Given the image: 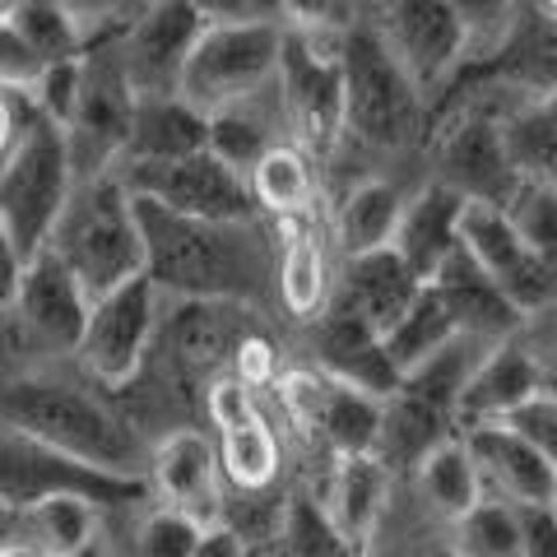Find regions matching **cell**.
Returning <instances> with one entry per match:
<instances>
[{
  "label": "cell",
  "mask_w": 557,
  "mask_h": 557,
  "mask_svg": "<svg viewBox=\"0 0 557 557\" xmlns=\"http://www.w3.org/2000/svg\"><path fill=\"white\" fill-rule=\"evenodd\" d=\"M135 209L145 278L163 298L242 302L274 321V228L265 219H186L153 200H135Z\"/></svg>",
  "instance_id": "cell-1"
},
{
  "label": "cell",
  "mask_w": 557,
  "mask_h": 557,
  "mask_svg": "<svg viewBox=\"0 0 557 557\" xmlns=\"http://www.w3.org/2000/svg\"><path fill=\"white\" fill-rule=\"evenodd\" d=\"M0 428L98 474L149 483L153 442L112 405L108 391H98L79 368L65 372V362L14 372L0 386Z\"/></svg>",
  "instance_id": "cell-2"
},
{
  "label": "cell",
  "mask_w": 557,
  "mask_h": 557,
  "mask_svg": "<svg viewBox=\"0 0 557 557\" xmlns=\"http://www.w3.org/2000/svg\"><path fill=\"white\" fill-rule=\"evenodd\" d=\"M432 131L428 98L395 65L372 20H362L344 38V135L339 153L325 168V186L368 168H409L423 163Z\"/></svg>",
  "instance_id": "cell-3"
},
{
  "label": "cell",
  "mask_w": 557,
  "mask_h": 557,
  "mask_svg": "<svg viewBox=\"0 0 557 557\" xmlns=\"http://www.w3.org/2000/svg\"><path fill=\"white\" fill-rule=\"evenodd\" d=\"M47 251L79 278L89 298H102L145 274V233H139V209L126 182L116 172L75 182L47 237Z\"/></svg>",
  "instance_id": "cell-4"
},
{
  "label": "cell",
  "mask_w": 557,
  "mask_h": 557,
  "mask_svg": "<svg viewBox=\"0 0 557 557\" xmlns=\"http://www.w3.org/2000/svg\"><path fill=\"white\" fill-rule=\"evenodd\" d=\"M423 172L437 186L456 190L465 205L502 209L520 186V172L507 149V131H502V112L479 98L446 94L432 108Z\"/></svg>",
  "instance_id": "cell-5"
},
{
  "label": "cell",
  "mask_w": 557,
  "mask_h": 557,
  "mask_svg": "<svg viewBox=\"0 0 557 557\" xmlns=\"http://www.w3.org/2000/svg\"><path fill=\"white\" fill-rule=\"evenodd\" d=\"M278 47H284V28L270 14L209 20L182 70L177 98L209 121L214 112L233 108V102L270 89L278 79Z\"/></svg>",
  "instance_id": "cell-6"
},
{
  "label": "cell",
  "mask_w": 557,
  "mask_h": 557,
  "mask_svg": "<svg viewBox=\"0 0 557 557\" xmlns=\"http://www.w3.org/2000/svg\"><path fill=\"white\" fill-rule=\"evenodd\" d=\"M270 395L278 413H284V423L307 446H317L330 465L344 456H376L381 428H386V399L381 395H368L348 386V381L325 376L321 368L298 358L284 368Z\"/></svg>",
  "instance_id": "cell-7"
},
{
  "label": "cell",
  "mask_w": 557,
  "mask_h": 557,
  "mask_svg": "<svg viewBox=\"0 0 557 557\" xmlns=\"http://www.w3.org/2000/svg\"><path fill=\"white\" fill-rule=\"evenodd\" d=\"M75 182L79 177H75V163H70L65 131L57 121L33 112L24 139L14 145L5 168H0V219H5L14 242H20L24 260H33L47 247Z\"/></svg>",
  "instance_id": "cell-8"
},
{
  "label": "cell",
  "mask_w": 557,
  "mask_h": 557,
  "mask_svg": "<svg viewBox=\"0 0 557 557\" xmlns=\"http://www.w3.org/2000/svg\"><path fill=\"white\" fill-rule=\"evenodd\" d=\"M344 38L348 33H293L278 47V94L288 108L293 145L321 168L339 153L344 135Z\"/></svg>",
  "instance_id": "cell-9"
},
{
  "label": "cell",
  "mask_w": 557,
  "mask_h": 557,
  "mask_svg": "<svg viewBox=\"0 0 557 557\" xmlns=\"http://www.w3.org/2000/svg\"><path fill=\"white\" fill-rule=\"evenodd\" d=\"M260 325H274V321L265 311L242 307V302L163 298V321H159V339L149 348V362L163 368L172 381L205 395L209 381L233 372L237 348Z\"/></svg>",
  "instance_id": "cell-10"
},
{
  "label": "cell",
  "mask_w": 557,
  "mask_h": 557,
  "mask_svg": "<svg viewBox=\"0 0 557 557\" xmlns=\"http://www.w3.org/2000/svg\"><path fill=\"white\" fill-rule=\"evenodd\" d=\"M163 321V293L149 284L145 274L121 284L112 293H102L89 307V325H84L75 368L94 381L98 391H126L131 381L145 372L149 348L159 339Z\"/></svg>",
  "instance_id": "cell-11"
},
{
  "label": "cell",
  "mask_w": 557,
  "mask_h": 557,
  "mask_svg": "<svg viewBox=\"0 0 557 557\" xmlns=\"http://www.w3.org/2000/svg\"><path fill=\"white\" fill-rule=\"evenodd\" d=\"M372 28L395 65L413 79V89L428 98V108H437L450 84L469 70L465 33L446 0H391L386 10L372 14Z\"/></svg>",
  "instance_id": "cell-12"
},
{
  "label": "cell",
  "mask_w": 557,
  "mask_h": 557,
  "mask_svg": "<svg viewBox=\"0 0 557 557\" xmlns=\"http://www.w3.org/2000/svg\"><path fill=\"white\" fill-rule=\"evenodd\" d=\"M131 116H135V94L116 65L112 38H98L84 51V89L75 102V116L65 126L70 163H75L79 182L116 172L121 149H126V135H131Z\"/></svg>",
  "instance_id": "cell-13"
},
{
  "label": "cell",
  "mask_w": 557,
  "mask_h": 557,
  "mask_svg": "<svg viewBox=\"0 0 557 557\" xmlns=\"http://www.w3.org/2000/svg\"><path fill=\"white\" fill-rule=\"evenodd\" d=\"M89 307L94 298L79 288V278L42 247L24 265L20 298H14L10 317H0V325H10L38 354V368H47V362H75L84 325H89Z\"/></svg>",
  "instance_id": "cell-14"
},
{
  "label": "cell",
  "mask_w": 557,
  "mask_h": 557,
  "mask_svg": "<svg viewBox=\"0 0 557 557\" xmlns=\"http://www.w3.org/2000/svg\"><path fill=\"white\" fill-rule=\"evenodd\" d=\"M205 14L190 0H149L131 14V24L112 33L116 65L135 98H168L177 94L182 70L205 33Z\"/></svg>",
  "instance_id": "cell-15"
},
{
  "label": "cell",
  "mask_w": 557,
  "mask_h": 557,
  "mask_svg": "<svg viewBox=\"0 0 557 557\" xmlns=\"http://www.w3.org/2000/svg\"><path fill=\"white\" fill-rule=\"evenodd\" d=\"M423 177H428L423 163H409V168L348 172V177L330 182L325 186V228H330V242H335L339 260L391 247L395 223Z\"/></svg>",
  "instance_id": "cell-16"
},
{
  "label": "cell",
  "mask_w": 557,
  "mask_h": 557,
  "mask_svg": "<svg viewBox=\"0 0 557 557\" xmlns=\"http://www.w3.org/2000/svg\"><path fill=\"white\" fill-rule=\"evenodd\" d=\"M135 200H153L168 214L186 219H260L251 205V186L242 172H233L209 149L186 153L172 163H149V168H121L116 172Z\"/></svg>",
  "instance_id": "cell-17"
},
{
  "label": "cell",
  "mask_w": 557,
  "mask_h": 557,
  "mask_svg": "<svg viewBox=\"0 0 557 557\" xmlns=\"http://www.w3.org/2000/svg\"><path fill=\"white\" fill-rule=\"evenodd\" d=\"M57 493H79L94 497L98 507H131V502H153L149 483L135 479H112L98 474L89 465H75L47 450L38 442L20 437V432L0 428V502H10L14 511H24L38 497H57Z\"/></svg>",
  "instance_id": "cell-18"
},
{
  "label": "cell",
  "mask_w": 557,
  "mask_h": 557,
  "mask_svg": "<svg viewBox=\"0 0 557 557\" xmlns=\"http://www.w3.org/2000/svg\"><path fill=\"white\" fill-rule=\"evenodd\" d=\"M270 228H274V321L302 330L330 311L339 251L330 242L325 214L284 219L270 223Z\"/></svg>",
  "instance_id": "cell-19"
},
{
  "label": "cell",
  "mask_w": 557,
  "mask_h": 557,
  "mask_svg": "<svg viewBox=\"0 0 557 557\" xmlns=\"http://www.w3.org/2000/svg\"><path fill=\"white\" fill-rule=\"evenodd\" d=\"M450 89L493 102L502 116L511 108H525V102L553 98L557 94V20L525 10V20H520L516 38L502 47V57H493L487 65H469Z\"/></svg>",
  "instance_id": "cell-20"
},
{
  "label": "cell",
  "mask_w": 557,
  "mask_h": 557,
  "mask_svg": "<svg viewBox=\"0 0 557 557\" xmlns=\"http://www.w3.org/2000/svg\"><path fill=\"white\" fill-rule=\"evenodd\" d=\"M460 242L520 317H530V311L548 307L557 298V265H548L544 256L525 247V237L511 228L502 209L465 205Z\"/></svg>",
  "instance_id": "cell-21"
},
{
  "label": "cell",
  "mask_w": 557,
  "mask_h": 557,
  "mask_svg": "<svg viewBox=\"0 0 557 557\" xmlns=\"http://www.w3.org/2000/svg\"><path fill=\"white\" fill-rule=\"evenodd\" d=\"M149 493L163 507H177L200 525H223V469L214 432L182 423L153 437L149 450Z\"/></svg>",
  "instance_id": "cell-22"
},
{
  "label": "cell",
  "mask_w": 557,
  "mask_h": 557,
  "mask_svg": "<svg viewBox=\"0 0 557 557\" xmlns=\"http://www.w3.org/2000/svg\"><path fill=\"white\" fill-rule=\"evenodd\" d=\"M293 358L311 362V368H321L325 376L348 381V386H358L368 395H381V399H391L399 391V372L391 368L381 335L335 307L311 325L293 330Z\"/></svg>",
  "instance_id": "cell-23"
},
{
  "label": "cell",
  "mask_w": 557,
  "mask_h": 557,
  "mask_svg": "<svg viewBox=\"0 0 557 557\" xmlns=\"http://www.w3.org/2000/svg\"><path fill=\"white\" fill-rule=\"evenodd\" d=\"M460 437L479 465L483 497L511 502L516 511L557 507V474L511 423H483V428L460 432Z\"/></svg>",
  "instance_id": "cell-24"
},
{
  "label": "cell",
  "mask_w": 557,
  "mask_h": 557,
  "mask_svg": "<svg viewBox=\"0 0 557 557\" xmlns=\"http://www.w3.org/2000/svg\"><path fill=\"white\" fill-rule=\"evenodd\" d=\"M544 391H553V386H548L544 368L530 358V348L516 335L502 339L487 348L474 376L465 381L460 405H456V432L483 428V423H507L520 405H530V399Z\"/></svg>",
  "instance_id": "cell-25"
},
{
  "label": "cell",
  "mask_w": 557,
  "mask_h": 557,
  "mask_svg": "<svg viewBox=\"0 0 557 557\" xmlns=\"http://www.w3.org/2000/svg\"><path fill=\"white\" fill-rule=\"evenodd\" d=\"M418 293H423V284L413 278V270L391 247H381V251H362V256L339 260L335 298H330V307L362 321L368 330H376V335L386 339V330L413 307Z\"/></svg>",
  "instance_id": "cell-26"
},
{
  "label": "cell",
  "mask_w": 557,
  "mask_h": 557,
  "mask_svg": "<svg viewBox=\"0 0 557 557\" xmlns=\"http://www.w3.org/2000/svg\"><path fill=\"white\" fill-rule=\"evenodd\" d=\"M460 219H465V200L456 190L437 186L432 177L418 182L391 237V251L413 270L418 284H432L437 270L450 260V251L460 247Z\"/></svg>",
  "instance_id": "cell-27"
},
{
  "label": "cell",
  "mask_w": 557,
  "mask_h": 557,
  "mask_svg": "<svg viewBox=\"0 0 557 557\" xmlns=\"http://www.w3.org/2000/svg\"><path fill=\"white\" fill-rule=\"evenodd\" d=\"M391 487H395V474L381 456H344V460L330 465L325 493L317 502L325 507L330 525H335L354 548L368 553L381 520L391 511Z\"/></svg>",
  "instance_id": "cell-28"
},
{
  "label": "cell",
  "mask_w": 557,
  "mask_h": 557,
  "mask_svg": "<svg viewBox=\"0 0 557 557\" xmlns=\"http://www.w3.org/2000/svg\"><path fill=\"white\" fill-rule=\"evenodd\" d=\"M278 145H293V126H288V108H284V94H278V79L270 89H260V94L209 116V153L223 159L233 172H242V177Z\"/></svg>",
  "instance_id": "cell-29"
},
{
  "label": "cell",
  "mask_w": 557,
  "mask_h": 557,
  "mask_svg": "<svg viewBox=\"0 0 557 557\" xmlns=\"http://www.w3.org/2000/svg\"><path fill=\"white\" fill-rule=\"evenodd\" d=\"M432 288L446 298L450 317H456V325H460V335H469V339L502 344V339L516 335L520 321H525L507 298H502V288L493 284V278L479 270V260L465 251V242L450 251V260L437 270Z\"/></svg>",
  "instance_id": "cell-30"
},
{
  "label": "cell",
  "mask_w": 557,
  "mask_h": 557,
  "mask_svg": "<svg viewBox=\"0 0 557 557\" xmlns=\"http://www.w3.org/2000/svg\"><path fill=\"white\" fill-rule=\"evenodd\" d=\"M251 205L265 223L325 214V168L302 145H278L247 172Z\"/></svg>",
  "instance_id": "cell-31"
},
{
  "label": "cell",
  "mask_w": 557,
  "mask_h": 557,
  "mask_svg": "<svg viewBox=\"0 0 557 557\" xmlns=\"http://www.w3.org/2000/svg\"><path fill=\"white\" fill-rule=\"evenodd\" d=\"M209 149V121L182 102L177 94L168 98H135V116H131V135L121 149V168H149V163H172L186 153Z\"/></svg>",
  "instance_id": "cell-32"
},
{
  "label": "cell",
  "mask_w": 557,
  "mask_h": 557,
  "mask_svg": "<svg viewBox=\"0 0 557 557\" xmlns=\"http://www.w3.org/2000/svg\"><path fill=\"white\" fill-rule=\"evenodd\" d=\"M214 446H219L223 483H233L237 493H270L278 474H284V442H278L265 409L242 418V423L219 428Z\"/></svg>",
  "instance_id": "cell-33"
},
{
  "label": "cell",
  "mask_w": 557,
  "mask_h": 557,
  "mask_svg": "<svg viewBox=\"0 0 557 557\" xmlns=\"http://www.w3.org/2000/svg\"><path fill=\"white\" fill-rule=\"evenodd\" d=\"M409 474L418 483V497H423L432 507V516H442L446 525H450V520H460L465 511H474L483 502L479 465H474V456H469V446H465L460 432L432 446L428 456L409 469Z\"/></svg>",
  "instance_id": "cell-34"
},
{
  "label": "cell",
  "mask_w": 557,
  "mask_h": 557,
  "mask_svg": "<svg viewBox=\"0 0 557 557\" xmlns=\"http://www.w3.org/2000/svg\"><path fill=\"white\" fill-rule=\"evenodd\" d=\"M98 530H102V507L94 497H79V493L38 497L20 511V544L42 553V557H70Z\"/></svg>",
  "instance_id": "cell-35"
},
{
  "label": "cell",
  "mask_w": 557,
  "mask_h": 557,
  "mask_svg": "<svg viewBox=\"0 0 557 557\" xmlns=\"http://www.w3.org/2000/svg\"><path fill=\"white\" fill-rule=\"evenodd\" d=\"M450 339H460V325H456V317H450L442 293L432 284H423V293L413 298V307L386 330V339L381 344H386L391 368L399 372V381H405L413 368H423L428 358H437Z\"/></svg>",
  "instance_id": "cell-36"
},
{
  "label": "cell",
  "mask_w": 557,
  "mask_h": 557,
  "mask_svg": "<svg viewBox=\"0 0 557 557\" xmlns=\"http://www.w3.org/2000/svg\"><path fill=\"white\" fill-rule=\"evenodd\" d=\"M446 557H520V511L511 502L483 497L474 511L450 520Z\"/></svg>",
  "instance_id": "cell-37"
},
{
  "label": "cell",
  "mask_w": 557,
  "mask_h": 557,
  "mask_svg": "<svg viewBox=\"0 0 557 557\" xmlns=\"http://www.w3.org/2000/svg\"><path fill=\"white\" fill-rule=\"evenodd\" d=\"M274 544H278V557H368L362 548L348 544L335 525H330L325 507L317 497H307V493L284 497Z\"/></svg>",
  "instance_id": "cell-38"
},
{
  "label": "cell",
  "mask_w": 557,
  "mask_h": 557,
  "mask_svg": "<svg viewBox=\"0 0 557 557\" xmlns=\"http://www.w3.org/2000/svg\"><path fill=\"white\" fill-rule=\"evenodd\" d=\"M446 5L465 33L469 65H487L502 57V47L516 38L520 20H525V0H446Z\"/></svg>",
  "instance_id": "cell-39"
},
{
  "label": "cell",
  "mask_w": 557,
  "mask_h": 557,
  "mask_svg": "<svg viewBox=\"0 0 557 557\" xmlns=\"http://www.w3.org/2000/svg\"><path fill=\"white\" fill-rule=\"evenodd\" d=\"M10 24L24 33L28 47L51 65V61H75L89 51V38L84 28L70 20V10L61 0H14L10 10Z\"/></svg>",
  "instance_id": "cell-40"
},
{
  "label": "cell",
  "mask_w": 557,
  "mask_h": 557,
  "mask_svg": "<svg viewBox=\"0 0 557 557\" xmlns=\"http://www.w3.org/2000/svg\"><path fill=\"white\" fill-rule=\"evenodd\" d=\"M502 214H507L511 228L525 237L530 251H539L548 265H557V186L520 182L516 196L502 205Z\"/></svg>",
  "instance_id": "cell-41"
},
{
  "label": "cell",
  "mask_w": 557,
  "mask_h": 557,
  "mask_svg": "<svg viewBox=\"0 0 557 557\" xmlns=\"http://www.w3.org/2000/svg\"><path fill=\"white\" fill-rule=\"evenodd\" d=\"M260 10L293 33H354L362 20H372L362 0H260Z\"/></svg>",
  "instance_id": "cell-42"
},
{
  "label": "cell",
  "mask_w": 557,
  "mask_h": 557,
  "mask_svg": "<svg viewBox=\"0 0 557 557\" xmlns=\"http://www.w3.org/2000/svg\"><path fill=\"white\" fill-rule=\"evenodd\" d=\"M200 539H205L200 520H190L177 507L153 502L135 525V557H196Z\"/></svg>",
  "instance_id": "cell-43"
},
{
  "label": "cell",
  "mask_w": 557,
  "mask_h": 557,
  "mask_svg": "<svg viewBox=\"0 0 557 557\" xmlns=\"http://www.w3.org/2000/svg\"><path fill=\"white\" fill-rule=\"evenodd\" d=\"M79 89H84V57H75V61H51L42 70V79L33 84L28 102H33V112H38V116L57 121V126L65 131L70 116H75Z\"/></svg>",
  "instance_id": "cell-44"
},
{
  "label": "cell",
  "mask_w": 557,
  "mask_h": 557,
  "mask_svg": "<svg viewBox=\"0 0 557 557\" xmlns=\"http://www.w3.org/2000/svg\"><path fill=\"white\" fill-rule=\"evenodd\" d=\"M47 61L28 47V38L10 24V14L0 20V89H14V94H33V84L42 79Z\"/></svg>",
  "instance_id": "cell-45"
},
{
  "label": "cell",
  "mask_w": 557,
  "mask_h": 557,
  "mask_svg": "<svg viewBox=\"0 0 557 557\" xmlns=\"http://www.w3.org/2000/svg\"><path fill=\"white\" fill-rule=\"evenodd\" d=\"M507 423L525 437L539 456L548 460V469L557 474V391H544V395H534L530 405H520Z\"/></svg>",
  "instance_id": "cell-46"
},
{
  "label": "cell",
  "mask_w": 557,
  "mask_h": 557,
  "mask_svg": "<svg viewBox=\"0 0 557 557\" xmlns=\"http://www.w3.org/2000/svg\"><path fill=\"white\" fill-rule=\"evenodd\" d=\"M516 339L530 348V358L544 368V376H548V386L557 391V298L548 302V307H539V311H530L525 321H520V330H516Z\"/></svg>",
  "instance_id": "cell-47"
},
{
  "label": "cell",
  "mask_w": 557,
  "mask_h": 557,
  "mask_svg": "<svg viewBox=\"0 0 557 557\" xmlns=\"http://www.w3.org/2000/svg\"><path fill=\"white\" fill-rule=\"evenodd\" d=\"M520 557H557V507L520 511Z\"/></svg>",
  "instance_id": "cell-48"
},
{
  "label": "cell",
  "mask_w": 557,
  "mask_h": 557,
  "mask_svg": "<svg viewBox=\"0 0 557 557\" xmlns=\"http://www.w3.org/2000/svg\"><path fill=\"white\" fill-rule=\"evenodd\" d=\"M33 116V102L28 94H14V89H0V168L14 153V145L24 139V126Z\"/></svg>",
  "instance_id": "cell-49"
},
{
  "label": "cell",
  "mask_w": 557,
  "mask_h": 557,
  "mask_svg": "<svg viewBox=\"0 0 557 557\" xmlns=\"http://www.w3.org/2000/svg\"><path fill=\"white\" fill-rule=\"evenodd\" d=\"M24 251L20 242H14V233L5 228V219H0V317H10L14 298H20V278H24Z\"/></svg>",
  "instance_id": "cell-50"
},
{
  "label": "cell",
  "mask_w": 557,
  "mask_h": 557,
  "mask_svg": "<svg viewBox=\"0 0 557 557\" xmlns=\"http://www.w3.org/2000/svg\"><path fill=\"white\" fill-rule=\"evenodd\" d=\"M196 557H251L247 548V539H242L233 525H209L205 539H200V548Z\"/></svg>",
  "instance_id": "cell-51"
},
{
  "label": "cell",
  "mask_w": 557,
  "mask_h": 557,
  "mask_svg": "<svg viewBox=\"0 0 557 557\" xmlns=\"http://www.w3.org/2000/svg\"><path fill=\"white\" fill-rule=\"evenodd\" d=\"M205 20H247V14H265L260 0H190Z\"/></svg>",
  "instance_id": "cell-52"
},
{
  "label": "cell",
  "mask_w": 557,
  "mask_h": 557,
  "mask_svg": "<svg viewBox=\"0 0 557 557\" xmlns=\"http://www.w3.org/2000/svg\"><path fill=\"white\" fill-rule=\"evenodd\" d=\"M10 548H20V511H14L10 502H0V557Z\"/></svg>",
  "instance_id": "cell-53"
},
{
  "label": "cell",
  "mask_w": 557,
  "mask_h": 557,
  "mask_svg": "<svg viewBox=\"0 0 557 557\" xmlns=\"http://www.w3.org/2000/svg\"><path fill=\"white\" fill-rule=\"evenodd\" d=\"M70 557H116V548H112V539L98 530L94 539H84V544H79L75 553H70Z\"/></svg>",
  "instance_id": "cell-54"
},
{
  "label": "cell",
  "mask_w": 557,
  "mask_h": 557,
  "mask_svg": "<svg viewBox=\"0 0 557 557\" xmlns=\"http://www.w3.org/2000/svg\"><path fill=\"white\" fill-rule=\"evenodd\" d=\"M530 14H544V20H557V0H525Z\"/></svg>",
  "instance_id": "cell-55"
},
{
  "label": "cell",
  "mask_w": 557,
  "mask_h": 557,
  "mask_svg": "<svg viewBox=\"0 0 557 557\" xmlns=\"http://www.w3.org/2000/svg\"><path fill=\"white\" fill-rule=\"evenodd\" d=\"M539 108H544V112L557 121V94H553V98H544V102H539Z\"/></svg>",
  "instance_id": "cell-56"
},
{
  "label": "cell",
  "mask_w": 557,
  "mask_h": 557,
  "mask_svg": "<svg viewBox=\"0 0 557 557\" xmlns=\"http://www.w3.org/2000/svg\"><path fill=\"white\" fill-rule=\"evenodd\" d=\"M5 557H42V553H33V548H24V544H20V548H10Z\"/></svg>",
  "instance_id": "cell-57"
},
{
  "label": "cell",
  "mask_w": 557,
  "mask_h": 557,
  "mask_svg": "<svg viewBox=\"0 0 557 557\" xmlns=\"http://www.w3.org/2000/svg\"><path fill=\"white\" fill-rule=\"evenodd\" d=\"M362 5H368V10L376 14V10H386V5H391V0H362Z\"/></svg>",
  "instance_id": "cell-58"
}]
</instances>
